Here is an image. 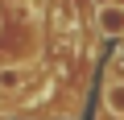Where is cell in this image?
Masks as SVG:
<instances>
[{
	"mask_svg": "<svg viewBox=\"0 0 124 120\" xmlns=\"http://www.w3.org/2000/svg\"><path fill=\"white\" fill-rule=\"evenodd\" d=\"M103 104H108V112H112V116H120V120H124V79L103 87Z\"/></svg>",
	"mask_w": 124,
	"mask_h": 120,
	"instance_id": "cell-3",
	"label": "cell"
},
{
	"mask_svg": "<svg viewBox=\"0 0 124 120\" xmlns=\"http://www.w3.org/2000/svg\"><path fill=\"white\" fill-rule=\"evenodd\" d=\"M29 83V71L25 66H4L0 71V91H21Z\"/></svg>",
	"mask_w": 124,
	"mask_h": 120,
	"instance_id": "cell-2",
	"label": "cell"
},
{
	"mask_svg": "<svg viewBox=\"0 0 124 120\" xmlns=\"http://www.w3.org/2000/svg\"><path fill=\"white\" fill-rule=\"evenodd\" d=\"M95 25H99V33L103 37H124V4H99L95 8Z\"/></svg>",
	"mask_w": 124,
	"mask_h": 120,
	"instance_id": "cell-1",
	"label": "cell"
},
{
	"mask_svg": "<svg viewBox=\"0 0 124 120\" xmlns=\"http://www.w3.org/2000/svg\"><path fill=\"white\" fill-rule=\"evenodd\" d=\"M95 4H112V0H95Z\"/></svg>",
	"mask_w": 124,
	"mask_h": 120,
	"instance_id": "cell-4",
	"label": "cell"
}]
</instances>
